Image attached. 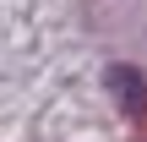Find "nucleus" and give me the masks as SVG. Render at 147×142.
<instances>
[{"instance_id":"1","label":"nucleus","mask_w":147,"mask_h":142,"mask_svg":"<svg viewBox=\"0 0 147 142\" xmlns=\"http://www.w3.org/2000/svg\"><path fill=\"white\" fill-rule=\"evenodd\" d=\"M109 93H115V104H120L125 115L147 120V77L136 66H109Z\"/></svg>"}]
</instances>
